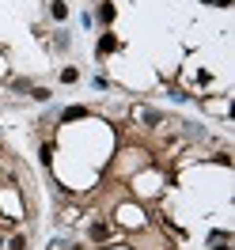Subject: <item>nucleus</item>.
<instances>
[{
    "mask_svg": "<svg viewBox=\"0 0 235 250\" xmlns=\"http://www.w3.org/2000/svg\"><path fill=\"white\" fill-rule=\"evenodd\" d=\"M99 19H103V23H114V4L103 0V4H99Z\"/></svg>",
    "mask_w": 235,
    "mask_h": 250,
    "instance_id": "6",
    "label": "nucleus"
},
{
    "mask_svg": "<svg viewBox=\"0 0 235 250\" xmlns=\"http://www.w3.org/2000/svg\"><path fill=\"white\" fill-rule=\"evenodd\" d=\"M76 80H80V68L76 64H64L61 68V83H76Z\"/></svg>",
    "mask_w": 235,
    "mask_h": 250,
    "instance_id": "5",
    "label": "nucleus"
},
{
    "mask_svg": "<svg viewBox=\"0 0 235 250\" xmlns=\"http://www.w3.org/2000/svg\"><path fill=\"white\" fill-rule=\"evenodd\" d=\"M80 118H87V110H84V106H64L61 110V122H80Z\"/></svg>",
    "mask_w": 235,
    "mask_h": 250,
    "instance_id": "3",
    "label": "nucleus"
},
{
    "mask_svg": "<svg viewBox=\"0 0 235 250\" xmlns=\"http://www.w3.org/2000/svg\"><path fill=\"white\" fill-rule=\"evenodd\" d=\"M201 4H213V0H201Z\"/></svg>",
    "mask_w": 235,
    "mask_h": 250,
    "instance_id": "11",
    "label": "nucleus"
},
{
    "mask_svg": "<svg viewBox=\"0 0 235 250\" xmlns=\"http://www.w3.org/2000/svg\"><path fill=\"white\" fill-rule=\"evenodd\" d=\"M0 152H4V144H0Z\"/></svg>",
    "mask_w": 235,
    "mask_h": 250,
    "instance_id": "12",
    "label": "nucleus"
},
{
    "mask_svg": "<svg viewBox=\"0 0 235 250\" xmlns=\"http://www.w3.org/2000/svg\"><path fill=\"white\" fill-rule=\"evenodd\" d=\"M31 99L34 103H49V87H31Z\"/></svg>",
    "mask_w": 235,
    "mask_h": 250,
    "instance_id": "8",
    "label": "nucleus"
},
{
    "mask_svg": "<svg viewBox=\"0 0 235 250\" xmlns=\"http://www.w3.org/2000/svg\"><path fill=\"white\" fill-rule=\"evenodd\" d=\"M53 42H57V49H68V34L57 31V38H53Z\"/></svg>",
    "mask_w": 235,
    "mask_h": 250,
    "instance_id": "9",
    "label": "nucleus"
},
{
    "mask_svg": "<svg viewBox=\"0 0 235 250\" xmlns=\"http://www.w3.org/2000/svg\"><path fill=\"white\" fill-rule=\"evenodd\" d=\"M4 250H27V235H12V239H8V247Z\"/></svg>",
    "mask_w": 235,
    "mask_h": 250,
    "instance_id": "7",
    "label": "nucleus"
},
{
    "mask_svg": "<svg viewBox=\"0 0 235 250\" xmlns=\"http://www.w3.org/2000/svg\"><path fill=\"white\" fill-rule=\"evenodd\" d=\"M87 235H91V243H103V239H110V228H107V224H91Z\"/></svg>",
    "mask_w": 235,
    "mask_h": 250,
    "instance_id": "4",
    "label": "nucleus"
},
{
    "mask_svg": "<svg viewBox=\"0 0 235 250\" xmlns=\"http://www.w3.org/2000/svg\"><path fill=\"white\" fill-rule=\"evenodd\" d=\"M49 16L57 19V23H64V19H68V4H64V0H53V4H49Z\"/></svg>",
    "mask_w": 235,
    "mask_h": 250,
    "instance_id": "2",
    "label": "nucleus"
},
{
    "mask_svg": "<svg viewBox=\"0 0 235 250\" xmlns=\"http://www.w3.org/2000/svg\"><path fill=\"white\" fill-rule=\"evenodd\" d=\"M114 49H118V38H114V34H103V38H99V46H95V53H99V57H107V53H114Z\"/></svg>",
    "mask_w": 235,
    "mask_h": 250,
    "instance_id": "1",
    "label": "nucleus"
},
{
    "mask_svg": "<svg viewBox=\"0 0 235 250\" xmlns=\"http://www.w3.org/2000/svg\"><path fill=\"white\" fill-rule=\"evenodd\" d=\"M213 4H216V8H232V0H213Z\"/></svg>",
    "mask_w": 235,
    "mask_h": 250,
    "instance_id": "10",
    "label": "nucleus"
}]
</instances>
